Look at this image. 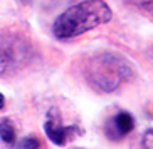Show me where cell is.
Returning <instances> with one entry per match:
<instances>
[{"label":"cell","instance_id":"277c9868","mask_svg":"<svg viewBox=\"0 0 153 149\" xmlns=\"http://www.w3.org/2000/svg\"><path fill=\"white\" fill-rule=\"evenodd\" d=\"M44 129H45V134L49 136V139L57 146H64L68 142V139L74 137V132H76V127L62 126V124H61V117L54 119L52 111L49 112V119L45 121Z\"/></svg>","mask_w":153,"mask_h":149},{"label":"cell","instance_id":"9c48e42d","mask_svg":"<svg viewBox=\"0 0 153 149\" xmlns=\"http://www.w3.org/2000/svg\"><path fill=\"white\" fill-rule=\"evenodd\" d=\"M4 106H5V97L0 94V109H4Z\"/></svg>","mask_w":153,"mask_h":149},{"label":"cell","instance_id":"ba28073f","mask_svg":"<svg viewBox=\"0 0 153 149\" xmlns=\"http://www.w3.org/2000/svg\"><path fill=\"white\" fill-rule=\"evenodd\" d=\"M141 146L146 149H153V129L145 132L143 136V141H141Z\"/></svg>","mask_w":153,"mask_h":149},{"label":"cell","instance_id":"8992f818","mask_svg":"<svg viewBox=\"0 0 153 149\" xmlns=\"http://www.w3.org/2000/svg\"><path fill=\"white\" fill-rule=\"evenodd\" d=\"M0 139L7 144H12L15 141V127L9 119H4L0 122Z\"/></svg>","mask_w":153,"mask_h":149},{"label":"cell","instance_id":"7a4b0ae2","mask_svg":"<svg viewBox=\"0 0 153 149\" xmlns=\"http://www.w3.org/2000/svg\"><path fill=\"white\" fill-rule=\"evenodd\" d=\"M86 77L94 87L103 92H113L123 82L133 77V69L126 59L114 54H98L86 65Z\"/></svg>","mask_w":153,"mask_h":149},{"label":"cell","instance_id":"6da1fadb","mask_svg":"<svg viewBox=\"0 0 153 149\" xmlns=\"http://www.w3.org/2000/svg\"><path fill=\"white\" fill-rule=\"evenodd\" d=\"M113 18V12L103 0H84L72 5L71 9L59 15L54 22V35L57 39H72L108 23Z\"/></svg>","mask_w":153,"mask_h":149},{"label":"cell","instance_id":"5b68a950","mask_svg":"<svg viewBox=\"0 0 153 149\" xmlns=\"http://www.w3.org/2000/svg\"><path fill=\"white\" fill-rule=\"evenodd\" d=\"M135 127V119L128 112H118L111 121L106 124V134L111 139H121L130 134Z\"/></svg>","mask_w":153,"mask_h":149},{"label":"cell","instance_id":"52a82bcc","mask_svg":"<svg viewBox=\"0 0 153 149\" xmlns=\"http://www.w3.org/2000/svg\"><path fill=\"white\" fill-rule=\"evenodd\" d=\"M19 146L20 148H25V149H37L41 146V142L37 139H34V137H25V139H22L19 142Z\"/></svg>","mask_w":153,"mask_h":149},{"label":"cell","instance_id":"3957f363","mask_svg":"<svg viewBox=\"0 0 153 149\" xmlns=\"http://www.w3.org/2000/svg\"><path fill=\"white\" fill-rule=\"evenodd\" d=\"M25 57H27V49L22 42L7 35L0 37V76L17 65Z\"/></svg>","mask_w":153,"mask_h":149}]
</instances>
